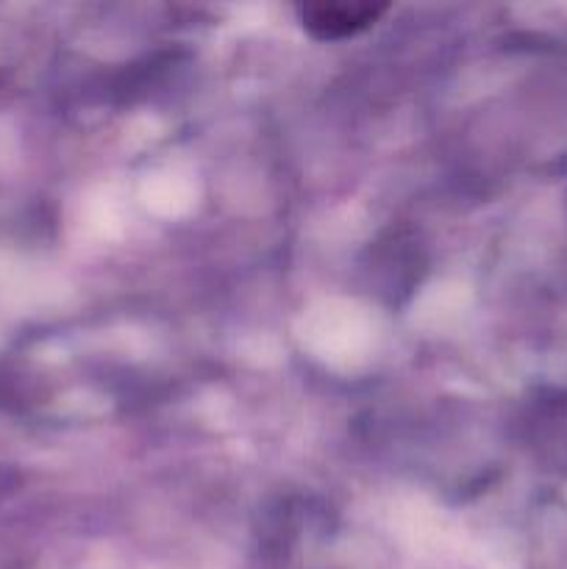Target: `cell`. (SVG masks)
<instances>
[{
  "label": "cell",
  "mask_w": 567,
  "mask_h": 569,
  "mask_svg": "<svg viewBox=\"0 0 567 569\" xmlns=\"http://www.w3.org/2000/svg\"><path fill=\"white\" fill-rule=\"evenodd\" d=\"M387 6L370 3H317L300 9V20L317 39H345L370 28Z\"/></svg>",
  "instance_id": "1"
}]
</instances>
